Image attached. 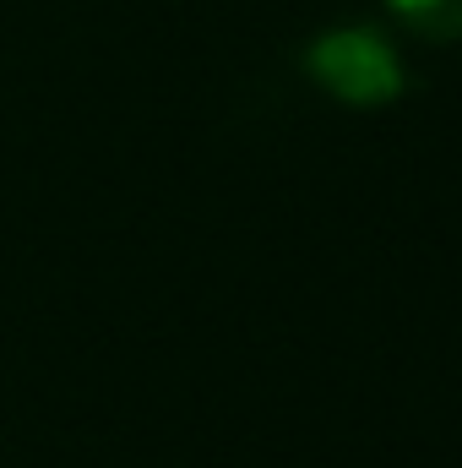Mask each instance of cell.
I'll return each instance as SVG.
<instances>
[{
    "label": "cell",
    "instance_id": "1",
    "mask_svg": "<svg viewBox=\"0 0 462 468\" xmlns=\"http://www.w3.org/2000/svg\"><path fill=\"white\" fill-rule=\"evenodd\" d=\"M305 71L316 77L321 93L353 110L392 104L403 93V60L375 27H332L305 49Z\"/></svg>",
    "mask_w": 462,
    "mask_h": 468
},
{
    "label": "cell",
    "instance_id": "2",
    "mask_svg": "<svg viewBox=\"0 0 462 468\" xmlns=\"http://www.w3.org/2000/svg\"><path fill=\"white\" fill-rule=\"evenodd\" d=\"M386 5L419 38H441V44L462 38V0H386Z\"/></svg>",
    "mask_w": 462,
    "mask_h": 468
}]
</instances>
